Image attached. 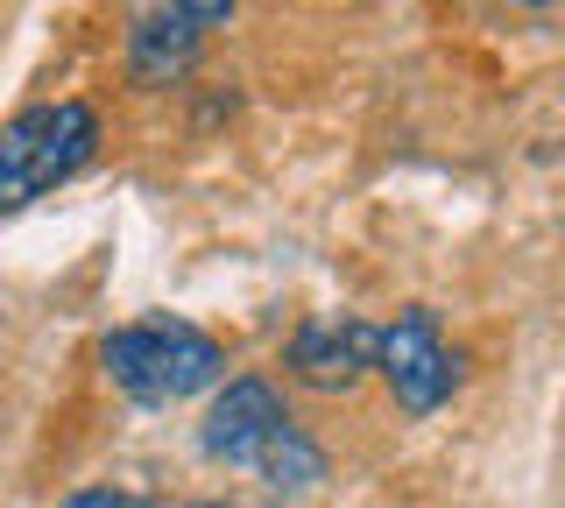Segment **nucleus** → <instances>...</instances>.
Instances as JSON below:
<instances>
[{
	"label": "nucleus",
	"mask_w": 565,
	"mask_h": 508,
	"mask_svg": "<svg viewBox=\"0 0 565 508\" xmlns=\"http://www.w3.org/2000/svg\"><path fill=\"white\" fill-rule=\"evenodd\" d=\"M99 367H106V381L135 402H184L199 389H220L226 346L212 339V332H199L191 318H170L163 311V318H135V325L106 332Z\"/></svg>",
	"instance_id": "nucleus-1"
},
{
	"label": "nucleus",
	"mask_w": 565,
	"mask_h": 508,
	"mask_svg": "<svg viewBox=\"0 0 565 508\" xmlns=\"http://www.w3.org/2000/svg\"><path fill=\"white\" fill-rule=\"evenodd\" d=\"M375 354H382V325L353 318V311H318V318H305L290 332L282 367L318 396H353L375 375Z\"/></svg>",
	"instance_id": "nucleus-4"
},
{
	"label": "nucleus",
	"mask_w": 565,
	"mask_h": 508,
	"mask_svg": "<svg viewBox=\"0 0 565 508\" xmlns=\"http://www.w3.org/2000/svg\"><path fill=\"white\" fill-rule=\"evenodd\" d=\"M255 473L276 487V495H305V487L326 480V452H318V437H305V431L290 424L269 452H262V466H255Z\"/></svg>",
	"instance_id": "nucleus-7"
},
{
	"label": "nucleus",
	"mask_w": 565,
	"mask_h": 508,
	"mask_svg": "<svg viewBox=\"0 0 565 508\" xmlns=\"http://www.w3.org/2000/svg\"><path fill=\"white\" fill-rule=\"evenodd\" d=\"M290 424H297V417L282 410V396L269 389V381H262V375H234V381H220V396H212L199 437H205V452L220 466H247V473H255L262 452H269Z\"/></svg>",
	"instance_id": "nucleus-6"
},
{
	"label": "nucleus",
	"mask_w": 565,
	"mask_h": 508,
	"mask_svg": "<svg viewBox=\"0 0 565 508\" xmlns=\"http://www.w3.org/2000/svg\"><path fill=\"white\" fill-rule=\"evenodd\" d=\"M99 155V114L85 99H50L0 128V213H22L29 198L71 184Z\"/></svg>",
	"instance_id": "nucleus-2"
},
{
	"label": "nucleus",
	"mask_w": 565,
	"mask_h": 508,
	"mask_svg": "<svg viewBox=\"0 0 565 508\" xmlns=\"http://www.w3.org/2000/svg\"><path fill=\"white\" fill-rule=\"evenodd\" d=\"M375 375L388 381V396H396L411 417L446 410V396H452V381H459V360L446 354V339H438V318H431L424 304L396 311V325H382Z\"/></svg>",
	"instance_id": "nucleus-5"
},
{
	"label": "nucleus",
	"mask_w": 565,
	"mask_h": 508,
	"mask_svg": "<svg viewBox=\"0 0 565 508\" xmlns=\"http://www.w3.org/2000/svg\"><path fill=\"white\" fill-rule=\"evenodd\" d=\"M184 508H220V501H184Z\"/></svg>",
	"instance_id": "nucleus-9"
},
{
	"label": "nucleus",
	"mask_w": 565,
	"mask_h": 508,
	"mask_svg": "<svg viewBox=\"0 0 565 508\" xmlns=\"http://www.w3.org/2000/svg\"><path fill=\"white\" fill-rule=\"evenodd\" d=\"M64 508H156V501H141V495H114V487H78Z\"/></svg>",
	"instance_id": "nucleus-8"
},
{
	"label": "nucleus",
	"mask_w": 565,
	"mask_h": 508,
	"mask_svg": "<svg viewBox=\"0 0 565 508\" xmlns=\"http://www.w3.org/2000/svg\"><path fill=\"white\" fill-rule=\"evenodd\" d=\"M234 22V8H220V0H191V8H141L128 22V36H120V72L128 85L141 93H156V85H177L199 64V43L205 29Z\"/></svg>",
	"instance_id": "nucleus-3"
}]
</instances>
